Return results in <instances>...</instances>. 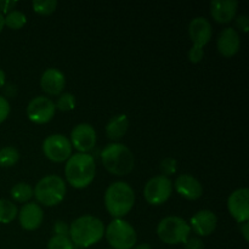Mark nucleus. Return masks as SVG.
<instances>
[{
    "label": "nucleus",
    "instance_id": "obj_14",
    "mask_svg": "<svg viewBox=\"0 0 249 249\" xmlns=\"http://www.w3.org/2000/svg\"><path fill=\"white\" fill-rule=\"evenodd\" d=\"M190 229L196 233L197 236L206 237L212 235L215 231L218 225V218L215 213L208 209H202L198 211L190 220Z\"/></svg>",
    "mask_w": 249,
    "mask_h": 249
},
{
    "label": "nucleus",
    "instance_id": "obj_2",
    "mask_svg": "<svg viewBox=\"0 0 249 249\" xmlns=\"http://www.w3.org/2000/svg\"><path fill=\"white\" fill-rule=\"evenodd\" d=\"M105 226L99 218L83 215L75 219L70 225V238L74 246L88 248L96 245L104 238Z\"/></svg>",
    "mask_w": 249,
    "mask_h": 249
},
{
    "label": "nucleus",
    "instance_id": "obj_38",
    "mask_svg": "<svg viewBox=\"0 0 249 249\" xmlns=\"http://www.w3.org/2000/svg\"><path fill=\"white\" fill-rule=\"evenodd\" d=\"M5 27V23H4V15L0 12V33H1V31L4 29Z\"/></svg>",
    "mask_w": 249,
    "mask_h": 249
},
{
    "label": "nucleus",
    "instance_id": "obj_25",
    "mask_svg": "<svg viewBox=\"0 0 249 249\" xmlns=\"http://www.w3.org/2000/svg\"><path fill=\"white\" fill-rule=\"evenodd\" d=\"M32 7H33V11L40 16H49L56 11L57 1L56 0H34L32 2Z\"/></svg>",
    "mask_w": 249,
    "mask_h": 249
},
{
    "label": "nucleus",
    "instance_id": "obj_31",
    "mask_svg": "<svg viewBox=\"0 0 249 249\" xmlns=\"http://www.w3.org/2000/svg\"><path fill=\"white\" fill-rule=\"evenodd\" d=\"M53 232H55V236H67V237H70V226L65 221L57 220L53 224Z\"/></svg>",
    "mask_w": 249,
    "mask_h": 249
},
{
    "label": "nucleus",
    "instance_id": "obj_27",
    "mask_svg": "<svg viewBox=\"0 0 249 249\" xmlns=\"http://www.w3.org/2000/svg\"><path fill=\"white\" fill-rule=\"evenodd\" d=\"M48 249H74V245L72 243L70 237L67 236H55L49 240Z\"/></svg>",
    "mask_w": 249,
    "mask_h": 249
},
{
    "label": "nucleus",
    "instance_id": "obj_18",
    "mask_svg": "<svg viewBox=\"0 0 249 249\" xmlns=\"http://www.w3.org/2000/svg\"><path fill=\"white\" fill-rule=\"evenodd\" d=\"M66 85L65 74L57 68H48L41 74L40 87L45 94L50 96H60Z\"/></svg>",
    "mask_w": 249,
    "mask_h": 249
},
{
    "label": "nucleus",
    "instance_id": "obj_32",
    "mask_svg": "<svg viewBox=\"0 0 249 249\" xmlns=\"http://www.w3.org/2000/svg\"><path fill=\"white\" fill-rule=\"evenodd\" d=\"M185 249H204V243L198 237H189L184 242Z\"/></svg>",
    "mask_w": 249,
    "mask_h": 249
},
{
    "label": "nucleus",
    "instance_id": "obj_37",
    "mask_svg": "<svg viewBox=\"0 0 249 249\" xmlns=\"http://www.w3.org/2000/svg\"><path fill=\"white\" fill-rule=\"evenodd\" d=\"M133 249H152V247L148 243H141V245L135 246Z\"/></svg>",
    "mask_w": 249,
    "mask_h": 249
},
{
    "label": "nucleus",
    "instance_id": "obj_24",
    "mask_svg": "<svg viewBox=\"0 0 249 249\" xmlns=\"http://www.w3.org/2000/svg\"><path fill=\"white\" fill-rule=\"evenodd\" d=\"M19 160V152L12 146H6L0 150V167L10 168L17 164Z\"/></svg>",
    "mask_w": 249,
    "mask_h": 249
},
{
    "label": "nucleus",
    "instance_id": "obj_15",
    "mask_svg": "<svg viewBox=\"0 0 249 249\" xmlns=\"http://www.w3.org/2000/svg\"><path fill=\"white\" fill-rule=\"evenodd\" d=\"M213 34L212 24L206 17H195L189 24V36L194 43L192 46L203 49L209 43Z\"/></svg>",
    "mask_w": 249,
    "mask_h": 249
},
{
    "label": "nucleus",
    "instance_id": "obj_13",
    "mask_svg": "<svg viewBox=\"0 0 249 249\" xmlns=\"http://www.w3.org/2000/svg\"><path fill=\"white\" fill-rule=\"evenodd\" d=\"M19 225L26 231H34L39 229L44 220L43 208L36 202H28L19 209L18 214Z\"/></svg>",
    "mask_w": 249,
    "mask_h": 249
},
{
    "label": "nucleus",
    "instance_id": "obj_28",
    "mask_svg": "<svg viewBox=\"0 0 249 249\" xmlns=\"http://www.w3.org/2000/svg\"><path fill=\"white\" fill-rule=\"evenodd\" d=\"M160 169L162 172L163 177L169 178L170 175H174L177 173L178 169V162L175 158L173 157H167L160 162Z\"/></svg>",
    "mask_w": 249,
    "mask_h": 249
},
{
    "label": "nucleus",
    "instance_id": "obj_12",
    "mask_svg": "<svg viewBox=\"0 0 249 249\" xmlns=\"http://www.w3.org/2000/svg\"><path fill=\"white\" fill-rule=\"evenodd\" d=\"M228 209L238 224L249 220V191L248 189H237L229 196Z\"/></svg>",
    "mask_w": 249,
    "mask_h": 249
},
{
    "label": "nucleus",
    "instance_id": "obj_21",
    "mask_svg": "<svg viewBox=\"0 0 249 249\" xmlns=\"http://www.w3.org/2000/svg\"><path fill=\"white\" fill-rule=\"evenodd\" d=\"M10 195L17 203H28L29 199L33 197V187L27 182H18L12 186Z\"/></svg>",
    "mask_w": 249,
    "mask_h": 249
},
{
    "label": "nucleus",
    "instance_id": "obj_8",
    "mask_svg": "<svg viewBox=\"0 0 249 249\" xmlns=\"http://www.w3.org/2000/svg\"><path fill=\"white\" fill-rule=\"evenodd\" d=\"M172 192V180L163 175L151 178L143 187V197L151 206H162L170 198Z\"/></svg>",
    "mask_w": 249,
    "mask_h": 249
},
{
    "label": "nucleus",
    "instance_id": "obj_16",
    "mask_svg": "<svg viewBox=\"0 0 249 249\" xmlns=\"http://www.w3.org/2000/svg\"><path fill=\"white\" fill-rule=\"evenodd\" d=\"M216 48L223 57H233L241 48V39L238 32L231 27L223 29L216 40Z\"/></svg>",
    "mask_w": 249,
    "mask_h": 249
},
{
    "label": "nucleus",
    "instance_id": "obj_22",
    "mask_svg": "<svg viewBox=\"0 0 249 249\" xmlns=\"http://www.w3.org/2000/svg\"><path fill=\"white\" fill-rule=\"evenodd\" d=\"M18 214L16 204L7 199L0 198V224H10Z\"/></svg>",
    "mask_w": 249,
    "mask_h": 249
},
{
    "label": "nucleus",
    "instance_id": "obj_5",
    "mask_svg": "<svg viewBox=\"0 0 249 249\" xmlns=\"http://www.w3.org/2000/svg\"><path fill=\"white\" fill-rule=\"evenodd\" d=\"M67 187L65 180L58 175H48L38 181L33 189V196L38 203L45 207H55L65 199Z\"/></svg>",
    "mask_w": 249,
    "mask_h": 249
},
{
    "label": "nucleus",
    "instance_id": "obj_4",
    "mask_svg": "<svg viewBox=\"0 0 249 249\" xmlns=\"http://www.w3.org/2000/svg\"><path fill=\"white\" fill-rule=\"evenodd\" d=\"M101 162L105 169L116 177H124L133 172L135 158L130 148L123 143H109L102 150Z\"/></svg>",
    "mask_w": 249,
    "mask_h": 249
},
{
    "label": "nucleus",
    "instance_id": "obj_33",
    "mask_svg": "<svg viewBox=\"0 0 249 249\" xmlns=\"http://www.w3.org/2000/svg\"><path fill=\"white\" fill-rule=\"evenodd\" d=\"M236 24L243 33H247L249 31V17L247 15H240L236 17Z\"/></svg>",
    "mask_w": 249,
    "mask_h": 249
},
{
    "label": "nucleus",
    "instance_id": "obj_3",
    "mask_svg": "<svg viewBox=\"0 0 249 249\" xmlns=\"http://www.w3.org/2000/svg\"><path fill=\"white\" fill-rule=\"evenodd\" d=\"M106 211L114 219H122L130 213L135 204V192L125 181H116L106 189L104 196Z\"/></svg>",
    "mask_w": 249,
    "mask_h": 249
},
{
    "label": "nucleus",
    "instance_id": "obj_23",
    "mask_svg": "<svg viewBox=\"0 0 249 249\" xmlns=\"http://www.w3.org/2000/svg\"><path fill=\"white\" fill-rule=\"evenodd\" d=\"M4 23L7 28L17 31L26 26L27 16L19 10H12L6 14V16H4Z\"/></svg>",
    "mask_w": 249,
    "mask_h": 249
},
{
    "label": "nucleus",
    "instance_id": "obj_17",
    "mask_svg": "<svg viewBox=\"0 0 249 249\" xmlns=\"http://www.w3.org/2000/svg\"><path fill=\"white\" fill-rule=\"evenodd\" d=\"M174 187L178 194L187 201H197L203 195L202 184L190 174L179 175L175 180Z\"/></svg>",
    "mask_w": 249,
    "mask_h": 249
},
{
    "label": "nucleus",
    "instance_id": "obj_19",
    "mask_svg": "<svg viewBox=\"0 0 249 249\" xmlns=\"http://www.w3.org/2000/svg\"><path fill=\"white\" fill-rule=\"evenodd\" d=\"M238 2L236 0H213L211 2V15L216 23H230L236 18Z\"/></svg>",
    "mask_w": 249,
    "mask_h": 249
},
{
    "label": "nucleus",
    "instance_id": "obj_26",
    "mask_svg": "<svg viewBox=\"0 0 249 249\" xmlns=\"http://www.w3.org/2000/svg\"><path fill=\"white\" fill-rule=\"evenodd\" d=\"M56 109L61 112H70L75 108V97L71 92H62L55 104Z\"/></svg>",
    "mask_w": 249,
    "mask_h": 249
},
{
    "label": "nucleus",
    "instance_id": "obj_35",
    "mask_svg": "<svg viewBox=\"0 0 249 249\" xmlns=\"http://www.w3.org/2000/svg\"><path fill=\"white\" fill-rule=\"evenodd\" d=\"M240 230H241V233H242V236H243V238H245L246 242H248L249 241V223L248 221L242 223Z\"/></svg>",
    "mask_w": 249,
    "mask_h": 249
},
{
    "label": "nucleus",
    "instance_id": "obj_29",
    "mask_svg": "<svg viewBox=\"0 0 249 249\" xmlns=\"http://www.w3.org/2000/svg\"><path fill=\"white\" fill-rule=\"evenodd\" d=\"M204 57V50L202 48L192 46L187 53V58L191 63H199Z\"/></svg>",
    "mask_w": 249,
    "mask_h": 249
},
{
    "label": "nucleus",
    "instance_id": "obj_30",
    "mask_svg": "<svg viewBox=\"0 0 249 249\" xmlns=\"http://www.w3.org/2000/svg\"><path fill=\"white\" fill-rule=\"evenodd\" d=\"M10 111H11V107H10L7 99L0 95V124L6 121L10 114Z\"/></svg>",
    "mask_w": 249,
    "mask_h": 249
},
{
    "label": "nucleus",
    "instance_id": "obj_34",
    "mask_svg": "<svg viewBox=\"0 0 249 249\" xmlns=\"http://www.w3.org/2000/svg\"><path fill=\"white\" fill-rule=\"evenodd\" d=\"M16 1H5V0H1L0 1V12L1 14H9L10 11L14 10V7L16 6Z\"/></svg>",
    "mask_w": 249,
    "mask_h": 249
},
{
    "label": "nucleus",
    "instance_id": "obj_10",
    "mask_svg": "<svg viewBox=\"0 0 249 249\" xmlns=\"http://www.w3.org/2000/svg\"><path fill=\"white\" fill-rule=\"evenodd\" d=\"M56 112L55 102L45 96H36L27 106V117L34 124H46L53 118Z\"/></svg>",
    "mask_w": 249,
    "mask_h": 249
},
{
    "label": "nucleus",
    "instance_id": "obj_1",
    "mask_svg": "<svg viewBox=\"0 0 249 249\" xmlns=\"http://www.w3.org/2000/svg\"><path fill=\"white\" fill-rule=\"evenodd\" d=\"M96 165L89 153H74L67 160L65 165L66 181L78 190L89 186L95 179Z\"/></svg>",
    "mask_w": 249,
    "mask_h": 249
},
{
    "label": "nucleus",
    "instance_id": "obj_20",
    "mask_svg": "<svg viewBox=\"0 0 249 249\" xmlns=\"http://www.w3.org/2000/svg\"><path fill=\"white\" fill-rule=\"evenodd\" d=\"M129 129V119L125 114H117L112 117L106 125L107 138L118 141L123 138Z\"/></svg>",
    "mask_w": 249,
    "mask_h": 249
},
{
    "label": "nucleus",
    "instance_id": "obj_11",
    "mask_svg": "<svg viewBox=\"0 0 249 249\" xmlns=\"http://www.w3.org/2000/svg\"><path fill=\"white\" fill-rule=\"evenodd\" d=\"M97 141L96 131L94 126L88 123H80L71 131V145L78 153H88L95 147Z\"/></svg>",
    "mask_w": 249,
    "mask_h": 249
},
{
    "label": "nucleus",
    "instance_id": "obj_9",
    "mask_svg": "<svg viewBox=\"0 0 249 249\" xmlns=\"http://www.w3.org/2000/svg\"><path fill=\"white\" fill-rule=\"evenodd\" d=\"M72 148L70 140L62 134H53L43 141L44 155L53 163L67 162L72 156Z\"/></svg>",
    "mask_w": 249,
    "mask_h": 249
},
{
    "label": "nucleus",
    "instance_id": "obj_6",
    "mask_svg": "<svg viewBox=\"0 0 249 249\" xmlns=\"http://www.w3.org/2000/svg\"><path fill=\"white\" fill-rule=\"evenodd\" d=\"M105 236L111 249H133L138 241L135 229L124 219H113L105 228Z\"/></svg>",
    "mask_w": 249,
    "mask_h": 249
},
{
    "label": "nucleus",
    "instance_id": "obj_36",
    "mask_svg": "<svg viewBox=\"0 0 249 249\" xmlns=\"http://www.w3.org/2000/svg\"><path fill=\"white\" fill-rule=\"evenodd\" d=\"M5 83H6V75H5L4 71H2L1 68H0V89H1V88L4 87Z\"/></svg>",
    "mask_w": 249,
    "mask_h": 249
},
{
    "label": "nucleus",
    "instance_id": "obj_7",
    "mask_svg": "<svg viewBox=\"0 0 249 249\" xmlns=\"http://www.w3.org/2000/svg\"><path fill=\"white\" fill-rule=\"evenodd\" d=\"M191 229L180 216H165L157 226V236L165 245H180L190 237Z\"/></svg>",
    "mask_w": 249,
    "mask_h": 249
}]
</instances>
